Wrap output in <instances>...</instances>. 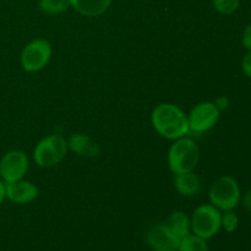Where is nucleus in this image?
I'll use <instances>...</instances> for the list:
<instances>
[{"mask_svg": "<svg viewBox=\"0 0 251 251\" xmlns=\"http://www.w3.org/2000/svg\"><path fill=\"white\" fill-rule=\"evenodd\" d=\"M38 188L31 181L17 180L6 184V198L14 203L26 205L38 198Z\"/></svg>", "mask_w": 251, "mask_h": 251, "instance_id": "10", "label": "nucleus"}, {"mask_svg": "<svg viewBox=\"0 0 251 251\" xmlns=\"http://www.w3.org/2000/svg\"><path fill=\"white\" fill-rule=\"evenodd\" d=\"M221 218L222 213L212 203L199 206L190 218L191 232L205 240L211 239L220 232Z\"/></svg>", "mask_w": 251, "mask_h": 251, "instance_id": "5", "label": "nucleus"}, {"mask_svg": "<svg viewBox=\"0 0 251 251\" xmlns=\"http://www.w3.org/2000/svg\"><path fill=\"white\" fill-rule=\"evenodd\" d=\"M176 251H210V250H208V245L205 239H202V238L190 233V234L181 238L180 243H179L178 250Z\"/></svg>", "mask_w": 251, "mask_h": 251, "instance_id": "15", "label": "nucleus"}, {"mask_svg": "<svg viewBox=\"0 0 251 251\" xmlns=\"http://www.w3.org/2000/svg\"><path fill=\"white\" fill-rule=\"evenodd\" d=\"M238 226H239V218L237 213L233 210L223 211L222 218H221V228H223L227 233H234L238 229Z\"/></svg>", "mask_w": 251, "mask_h": 251, "instance_id": "17", "label": "nucleus"}, {"mask_svg": "<svg viewBox=\"0 0 251 251\" xmlns=\"http://www.w3.org/2000/svg\"><path fill=\"white\" fill-rule=\"evenodd\" d=\"M5 198H6V185L4 184V181L0 180V205H1Z\"/></svg>", "mask_w": 251, "mask_h": 251, "instance_id": "22", "label": "nucleus"}, {"mask_svg": "<svg viewBox=\"0 0 251 251\" xmlns=\"http://www.w3.org/2000/svg\"><path fill=\"white\" fill-rule=\"evenodd\" d=\"M68 147L74 153L82 157H97L100 153V145L92 137L83 134L71 135L68 140Z\"/></svg>", "mask_w": 251, "mask_h": 251, "instance_id": "11", "label": "nucleus"}, {"mask_svg": "<svg viewBox=\"0 0 251 251\" xmlns=\"http://www.w3.org/2000/svg\"><path fill=\"white\" fill-rule=\"evenodd\" d=\"M243 205H244L245 210L251 212V190L245 193V195L243 196Z\"/></svg>", "mask_w": 251, "mask_h": 251, "instance_id": "21", "label": "nucleus"}, {"mask_svg": "<svg viewBox=\"0 0 251 251\" xmlns=\"http://www.w3.org/2000/svg\"><path fill=\"white\" fill-rule=\"evenodd\" d=\"M28 157L25 152L15 150L7 152L0 161V176L5 184L21 180L28 171Z\"/></svg>", "mask_w": 251, "mask_h": 251, "instance_id": "8", "label": "nucleus"}, {"mask_svg": "<svg viewBox=\"0 0 251 251\" xmlns=\"http://www.w3.org/2000/svg\"><path fill=\"white\" fill-rule=\"evenodd\" d=\"M51 56V46L47 39H34L21 51V65L27 73H37L47 66Z\"/></svg>", "mask_w": 251, "mask_h": 251, "instance_id": "6", "label": "nucleus"}, {"mask_svg": "<svg viewBox=\"0 0 251 251\" xmlns=\"http://www.w3.org/2000/svg\"><path fill=\"white\" fill-rule=\"evenodd\" d=\"M243 46L248 51H251V24L248 25L243 33Z\"/></svg>", "mask_w": 251, "mask_h": 251, "instance_id": "20", "label": "nucleus"}, {"mask_svg": "<svg viewBox=\"0 0 251 251\" xmlns=\"http://www.w3.org/2000/svg\"><path fill=\"white\" fill-rule=\"evenodd\" d=\"M146 243L152 251H176L180 238L174 234L167 223H157L147 232Z\"/></svg>", "mask_w": 251, "mask_h": 251, "instance_id": "9", "label": "nucleus"}, {"mask_svg": "<svg viewBox=\"0 0 251 251\" xmlns=\"http://www.w3.org/2000/svg\"><path fill=\"white\" fill-rule=\"evenodd\" d=\"M200 152L191 139L181 137L171 146L168 152V166L172 173L184 174L193 172L198 166Z\"/></svg>", "mask_w": 251, "mask_h": 251, "instance_id": "2", "label": "nucleus"}, {"mask_svg": "<svg viewBox=\"0 0 251 251\" xmlns=\"http://www.w3.org/2000/svg\"><path fill=\"white\" fill-rule=\"evenodd\" d=\"M216 105H217V108L218 109H223V108H226L228 105V100L226 97H221V98H218L217 100V102L215 103Z\"/></svg>", "mask_w": 251, "mask_h": 251, "instance_id": "23", "label": "nucleus"}, {"mask_svg": "<svg viewBox=\"0 0 251 251\" xmlns=\"http://www.w3.org/2000/svg\"><path fill=\"white\" fill-rule=\"evenodd\" d=\"M208 198L211 203L220 211L234 210L242 200L238 181L229 176H220L211 185Z\"/></svg>", "mask_w": 251, "mask_h": 251, "instance_id": "3", "label": "nucleus"}, {"mask_svg": "<svg viewBox=\"0 0 251 251\" xmlns=\"http://www.w3.org/2000/svg\"><path fill=\"white\" fill-rule=\"evenodd\" d=\"M152 125L161 136L169 140H178L189 132L188 117L172 103L157 105L151 115Z\"/></svg>", "mask_w": 251, "mask_h": 251, "instance_id": "1", "label": "nucleus"}, {"mask_svg": "<svg viewBox=\"0 0 251 251\" xmlns=\"http://www.w3.org/2000/svg\"><path fill=\"white\" fill-rule=\"evenodd\" d=\"M212 2L215 9L222 15H232L240 5V0H212Z\"/></svg>", "mask_w": 251, "mask_h": 251, "instance_id": "18", "label": "nucleus"}, {"mask_svg": "<svg viewBox=\"0 0 251 251\" xmlns=\"http://www.w3.org/2000/svg\"><path fill=\"white\" fill-rule=\"evenodd\" d=\"M221 110L213 102H201L191 109L188 115L189 131L202 134L217 124Z\"/></svg>", "mask_w": 251, "mask_h": 251, "instance_id": "7", "label": "nucleus"}, {"mask_svg": "<svg viewBox=\"0 0 251 251\" xmlns=\"http://www.w3.org/2000/svg\"><path fill=\"white\" fill-rule=\"evenodd\" d=\"M174 186L180 195L195 196L201 190V179L193 172L176 174V178H174Z\"/></svg>", "mask_w": 251, "mask_h": 251, "instance_id": "13", "label": "nucleus"}, {"mask_svg": "<svg viewBox=\"0 0 251 251\" xmlns=\"http://www.w3.org/2000/svg\"><path fill=\"white\" fill-rule=\"evenodd\" d=\"M69 6H70L69 0H41L39 1V9L49 15L61 14Z\"/></svg>", "mask_w": 251, "mask_h": 251, "instance_id": "16", "label": "nucleus"}, {"mask_svg": "<svg viewBox=\"0 0 251 251\" xmlns=\"http://www.w3.org/2000/svg\"><path fill=\"white\" fill-rule=\"evenodd\" d=\"M242 69L243 73L245 74V76L251 78V51H248V53L243 56Z\"/></svg>", "mask_w": 251, "mask_h": 251, "instance_id": "19", "label": "nucleus"}, {"mask_svg": "<svg viewBox=\"0 0 251 251\" xmlns=\"http://www.w3.org/2000/svg\"><path fill=\"white\" fill-rule=\"evenodd\" d=\"M166 223L173 230L174 234L178 238H180V239L191 233L190 218L188 217V215L181 212V211H176V212L171 213V216H169L168 221Z\"/></svg>", "mask_w": 251, "mask_h": 251, "instance_id": "14", "label": "nucleus"}, {"mask_svg": "<svg viewBox=\"0 0 251 251\" xmlns=\"http://www.w3.org/2000/svg\"><path fill=\"white\" fill-rule=\"evenodd\" d=\"M68 141L60 135H50L37 144L33 159L42 168H50L60 163L68 152Z\"/></svg>", "mask_w": 251, "mask_h": 251, "instance_id": "4", "label": "nucleus"}, {"mask_svg": "<svg viewBox=\"0 0 251 251\" xmlns=\"http://www.w3.org/2000/svg\"><path fill=\"white\" fill-rule=\"evenodd\" d=\"M78 14L88 17H96L104 14L112 4V0H69Z\"/></svg>", "mask_w": 251, "mask_h": 251, "instance_id": "12", "label": "nucleus"}]
</instances>
